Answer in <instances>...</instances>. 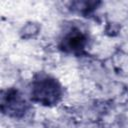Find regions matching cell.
<instances>
[{
  "instance_id": "obj_1",
  "label": "cell",
  "mask_w": 128,
  "mask_h": 128,
  "mask_svg": "<svg viewBox=\"0 0 128 128\" xmlns=\"http://www.w3.org/2000/svg\"><path fill=\"white\" fill-rule=\"evenodd\" d=\"M63 97V88L60 82L49 75H37L30 88V99L43 106L52 107L57 105Z\"/></svg>"
},
{
  "instance_id": "obj_2",
  "label": "cell",
  "mask_w": 128,
  "mask_h": 128,
  "mask_svg": "<svg viewBox=\"0 0 128 128\" xmlns=\"http://www.w3.org/2000/svg\"><path fill=\"white\" fill-rule=\"evenodd\" d=\"M1 110L9 117L22 118L28 112L29 104L18 89L8 88L2 92Z\"/></svg>"
},
{
  "instance_id": "obj_4",
  "label": "cell",
  "mask_w": 128,
  "mask_h": 128,
  "mask_svg": "<svg viewBox=\"0 0 128 128\" xmlns=\"http://www.w3.org/2000/svg\"><path fill=\"white\" fill-rule=\"evenodd\" d=\"M96 2H74L72 3V10L78 12L79 14L82 15H88L90 12L96 9L97 7Z\"/></svg>"
},
{
  "instance_id": "obj_3",
  "label": "cell",
  "mask_w": 128,
  "mask_h": 128,
  "mask_svg": "<svg viewBox=\"0 0 128 128\" xmlns=\"http://www.w3.org/2000/svg\"><path fill=\"white\" fill-rule=\"evenodd\" d=\"M88 35L78 27L70 28L61 38L59 48L67 54L82 56L86 54Z\"/></svg>"
}]
</instances>
